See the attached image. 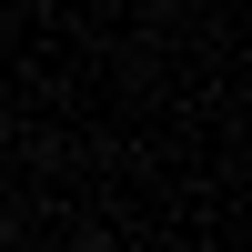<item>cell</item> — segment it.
<instances>
[{
	"label": "cell",
	"mask_w": 252,
	"mask_h": 252,
	"mask_svg": "<svg viewBox=\"0 0 252 252\" xmlns=\"http://www.w3.org/2000/svg\"><path fill=\"white\" fill-rule=\"evenodd\" d=\"M71 252H111V242H101V232H91V242H71Z\"/></svg>",
	"instance_id": "obj_1"
},
{
	"label": "cell",
	"mask_w": 252,
	"mask_h": 252,
	"mask_svg": "<svg viewBox=\"0 0 252 252\" xmlns=\"http://www.w3.org/2000/svg\"><path fill=\"white\" fill-rule=\"evenodd\" d=\"M0 242H10V202H0Z\"/></svg>",
	"instance_id": "obj_2"
}]
</instances>
